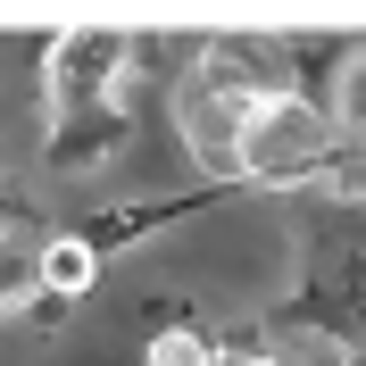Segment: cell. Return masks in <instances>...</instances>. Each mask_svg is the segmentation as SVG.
<instances>
[{
  "mask_svg": "<svg viewBox=\"0 0 366 366\" xmlns=\"http://www.w3.org/2000/svg\"><path fill=\"white\" fill-rule=\"evenodd\" d=\"M300 67H308V42H292V34H208V42L192 50V67L175 75V117H183L192 159L225 175L250 109L274 100V92H292V84H308Z\"/></svg>",
  "mask_w": 366,
  "mask_h": 366,
  "instance_id": "6da1fadb",
  "label": "cell"
},
{
  "mask_svg": "<svg viewBox=\"0 0 366 366\" xmlns=\"http://www.w3.org/2000/svg\"><path fill=\"white\" fill-rule=\"evenodd\" d=\"M150 42L134 34H109V25H92V34H59L42 59V84H50V159L84 175L117 150V142L134 134V100H125V75Z\"/></svg>",
  "mask_w": 366,
  "mask_h": 366,
  "instance_id": "7a4b0ae2",
  "label": "cell"
},
{
  "mask_svg": "<svg viewBox=\"0 0 366 366\" xmlns=\"http://www.w3.org/2000/svg\"><path fill=\"white\" fill-rule=\"evenodd\" d=\"M333 167H342V125L325 109V92L292 84L250 109L225 159V183H333Z\"/></svg>",
  "mask_w": 366,
  "mask_h": 366,
  "instance_id": "3957f363",
  "label": "cell"
},
{
  "mask_svg": "<svg viewBox=\"0 0 366 366\" xmlns=\"http://www.w3.org/2000/svg\"><path fill=\"white\" fill-rule=\"evenodd\" d=\"M292 325H317L342 358H366V200H333V225L317 233L308 274H300Z\"/></svg>",
  "mask_w": 366,
  "mask_h": 366,
  "instance_id": "277c9868",
  "label": "cell"
},
{
  "mask_svg": "<svg viewBox=\"0 0 366 366\" xmlns=\"http://www.w3.org/2000/svg\"><path fill=\"white\" fill-rule=\"evenodd\" d=\"M92 267H100V250H92L84 233L42 242V300H84L92 292Z\"/></svg>",
  "mask_w": 366,
  "mask_h": 366,
  "instance_id": "5b68a950",
  "label": "cell"
},
{
  "mask_svg": "<svg viewBox=\"0 0 366 366\" xmlns=\"http://www.w3.org/2000/svg\"><path fill=\"white\" fill-rule=\"evenodd\" d=\"M25 300H42V242L9 233L0 242V308H25Z\"/></svg>",
  "mask_w": 366,
  "mask_h": 366,
  "instance_id": "8992f818",
  "label": "cell"
},
{
  "mask_svg": "<svg viewBox=\"0 0 366 366\" xmlns=\"http://www.w3.org/2000/svg\"><path fill=\"white\" fill-rule=\"evenodd\" d=\"M150 366H225V358H217V342H208L200 325H167L159 342H150Z\"/></svg>",
  "mask_w": 366,
  "mask_h": 366,
  "instance_id": "52a82bcc",
  "label": "cell"
},
{
  "mask_svg": "<svg viewBox=\"0 0 366 366\" xmlns=\"http://www.w3.org/2000/svg\"><path fill=\"white\" fill-rule=\"evenodd\" d=\"M9 233H17V208H9V200H0V242H9Z\"/></svg>",
  "mask_w": 366,
  "mask_h": 366,
  "instance_id": "ba28073f",
  "label": "cell"
},
{
  "mask_svg": "<svg viewBox=\"0 0 366 366\" xmlns=\"http://www.w3.org/2000/svg\"><path fill=\"white\" fill-rule=\"evenodd\" d=\"M233 366H292V358H233Z\"/></svg>",
  "mask_w": 366,
  "mask_h": 366,
  "instance_id": "9c48e42d",
  "label": "cell"
},
{
  "mask_svg": "<svg viewBox=\"0 0 366 366\" xmlns=\"http://www.w3.org/2000/svg\"><path fill=\"white\" fill-rule=\"evenodd\" d=\"M325 366H366V358H342V350H333V358H325Z\"/></svg>",
  "mask_w": 366,
  "mask_h": 366,
  "instance_id": "30bf717a",
  "label": "cell"
}]
</instances>
